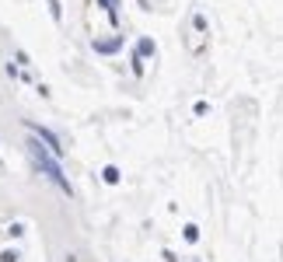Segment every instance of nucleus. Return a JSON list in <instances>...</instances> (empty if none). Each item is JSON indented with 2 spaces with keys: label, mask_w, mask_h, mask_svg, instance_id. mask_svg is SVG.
<instances>
[{
  "label": "nucleus",
  "mask_w": 283,
  "mask_h": 262,
  "mask_svg": "<svg viewBox=\"0 0 283 262\" xmlns=\"http://www.w3.org/2000/svg\"><path fill=\"white\" fill-rule=\"evenodd\" d=\"M28 147H32V157L39 161V168H42V171H46V175H49V179H53V182H56V186H60L63 193H67V196H70V193H73V189H70V182H67L63 168H60V164H56V161L49 157V150H42V143H39V140H32Z\"/></svg>",
  "instance_id": "1"
},
{
  "label": "nucleus",
  "mask_w": 283,
  "mask_h": 262,
  "mask_svg": "<svg viewBox=\"0 0 283 262\" xmlns=\"http://www.w3.org/2000/svg\"><path fill=\"white\" fill-rule=\"evenodd\" d=\"M28 130H32L35 136H39V143H46V150H49V154H56V157L63 154V147H60V136H56V133L42 130V126H32V123H28Z\"/></svg>",
  "instance_id": "2"
},
{
  "label": "nucleus",
  "mask_w": 283,
  "mask_h": 262,
  "mask_svg": "<svg viewBox=\"0 0 283 262\" xmlns=\"http://www.w3.org/2000/svg\"><path fill=\"white\" fill-rule=\"evenodd\" d=\"M123 46V39L116 35V39H102V42H95V53H116Z\"/></svg>",
  "instance_id": "3"
},
{
  "label": "nucleus",
  "mask_w": 283,
  "mask_h": 262,
  "mask_svg": "<svg viewBox=\"0 0 283 262\" xmlns=\"http://www.w3.org/2000/svg\"><path fill=\"white\" fill-rule=\"evenodd\" d=\"M102 179H105V182H109V186H116V182H119V171H116V168H112V164H109V168H105V171H102Z\"/></svg>",
  "instance_id": "4"
},
{
  "label": "nucleus",
  "mask_w": 283,
  "mask_h": 262,
  "mask_svg": "<svg viewBox=\"0 0 283 262\" xmlns=\"http://www.w3.org/2000/svg\"><path fill=\"white\" fill-rule=\"evenodd\" d=\"M154 53V42L150 39H140V49H137V56H150Z\"/></svg>",
  "instance_id": "5"
},
{
  "label": "nucleus",
  "mask_w": 283,
  "mask_h": 262,
  "mask_svg": "<svg viewBox=\"0 0 283 262\" xmlns=\"http://www.w3.org/2000/svg\"><path fill=\"white\" fill-rule=\"evenodd\" d=\"M185 241H200V227L196 224H185Z\"/></svg>",
  "instance_id": "6"
},
{
  "label": "nucleus",
  "mask_w": 283,
  "mask_h": 262,
  "mask_svg": "<svg viewBox=\"0 0 283 262\" xmlns=\"http://www.w3.org/2000/svg\"><path fill=\"white\" fill-rule=\"evenodd\" d=\"M49 14H53V21H60V18H63V7H60V0H49Z\"/></svg>",
  "instance_id": "7"
},
{
  "label": "nucleus",
  "mask_w": 283,
  "mask_h": 262,
  "mask_svg": "<svg viewBox=\"0 0 283 262\" xmlns=\"http://www.w3.org/2000/svg\"><path fill=\"white\" fill-rule=\"evenodd\" d=\"M18 259H21L18 248H14V252H0V262H18Z\"/></svg>",
  "instance_id": "8"
},
{
  "label": "nucleus",
  "mask_w": 283,
  "mask_h": 262,
  "mask_svg": "<svg viewBox=\"0 0 283 262\" xmlns=\"http://www.w3.org/2000/svg\"><path fill=\"white\" fill-rule=\"evenodd\" d=\"M105 7H109V14L116 18V11H119V0H105Z\"/></svg>",
  "instance_id": "9"
}]
</instances>
